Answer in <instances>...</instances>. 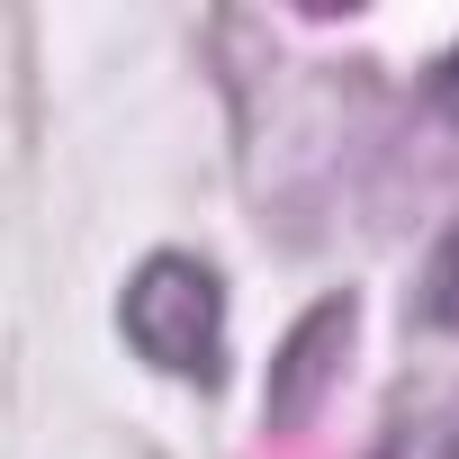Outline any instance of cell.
Instances as JSON below:
<instances>
[{
  "label": "cell",
  "mask_w": 459,
  "mask_h": 459,
  "mask_svg": "<svg viewBox=\"0 0 459 459\" xmlns=\"http://www.w3.org/2000/svg\"><path fill=\"white\" fill-rule=\"evenodd\" d=\"M126 342L153 360V369H171V378H207L216 369V351H225V289H216V271L207 262H189V253H153L135 280H126Z\"/></svg>",
  "instance_id": "cell-1"
},
{
  "label": "cell",
  "mask_w": 459,
  "mask_h": 459,
  "mask_svg": "<svg viewBox=\"0 0 459 459\" xmlns=\"http://www.w3.org/2000/svg\"><path fill=\"white\" fill-rule=\"evenodd\" d=\"M423 316H432V325H459V225H450V244L432 253V280H423Z\"/></svg>",
  "instance_id": "cell-2"
},
{
  "label": "cell",
  "mask_w": 459,
  "mask_h": 459,
  "mask_svg": "<svg viewBox=\"0 0 459 459\" xmlns=\"http://www.w3.org/2000/svg\"><path fill=\"white\" fill-rule=\"evenodd\" d=\"M432 91H441V108L459 117V46H450V64H441V82H432Z\"/></svg>",
  "instance_id": "cell-3"
}]
</instances>
